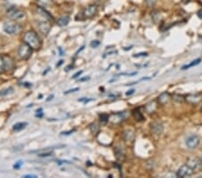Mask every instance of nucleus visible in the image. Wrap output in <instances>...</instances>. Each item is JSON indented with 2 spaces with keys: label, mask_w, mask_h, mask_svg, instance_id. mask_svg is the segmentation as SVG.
<instances>
[{
  "label": "nucleus",
  "mask_w": 202,
  "mask_h": 178,
  "mask_svg": "<svg viewBox=\"0 0 202 178\" xmlns=\"http://www.w3.org/2000/svg\"><path fill=\"white\" fill-rule=\"evenodd\" d=\"M134 92H135V90H134V89H131V90H129V92H127L126 94H127V95H129V94H132Z\"/></svg>",
  "instance_id": "obj_37"
},
{
  "label": "nucleus",
  "mask_w": 202,
  "mask_h": 178,
  "mask_svg": "<svg viewBox=\"0 0 202 178\" xmlns=\"http://www.w3.org/2000/svg\"><path fill=\"white\" fill-rule=\"evenodd\" d=\"M32 52H33V49L25 42H23L18 49V55L20 59H22L23 60H29L32 55Z\"/></svg>",
  "instance_id": "obj_4"
},
{
  "label": "nucleus",
  "mask_w": 202,
  "mask_h": 178,
  "mask_svg": "<svg viewBox=\"0 0 202 178\" xmlns=\"http://www.w3.org/2000/svg\"><path fill=\"white\" fill-rule=\"evenodd\" d=\"M70 21V17L68 16H62L61 17H59V19H58V25L59 26H60V27H65V26H67L68 23H69Z\"/></svg>",
  "instance_id": "obj_17"
},
{
  "label": "nucleus",
  "mask_w": 202,
  "mask_h": 178,
  "mask_svg": "<svg viewBox=\"0 0 202 178\" xmlns=\"http://www.w3.org/2000/svg\"><path fill=\"white\" fill-rule=\"evenodd\" d=\"M151 131L156 135H161L163 132V125L161 123H153L151 124Z\"/></svg>",
  "instance_id": "obj_11"
},
{
  "label": "nucleus",
  "mask_w": 202,
  "mask_h": 178,
  "mask_svg": "<svg viewBox=\"0 0 202 178\" xmlns=\"http://www.w3.org/2000/svg\"><path fill=\"white\" fill-rule=\"evenodd\" d=\"M53 96H54V95H51V96H49V99H48V101H49L50 99H52V98H53Z\"/></svg>",
  "instance_id": "obj_39"
},
{
  "label": "nucleus",
  "mask_w": 202,
  "mask_h": 178,
  "mask_svg": "<svg viewBox=\"0 0 202 178\" xmlns=\"http://www.w3.org/2000/svg\"><path fill=\"white\" fill-rule=\"evenodd\" d=\"M89 129H90V131L93 134H97L98 132H100V125L97 123H93L92 124H90Z\"/></svg>",
  "instance_id": "obj_20"
},
{
  "label": "nucleus",
  "mask_w": 202,
  "mask_h": 178,
  "mask_svg": "<svg viewBox=\"0 0 202 178\" xmlns=\"http://www.w3.org/2000/svg\"><path fill=\"white\" fill-rule=\"evenodd\" d=\"M89 79H90V78H89V77H86V78H80V79H79V81H80V82H83V81H86V80H89Z\"/></svg>",
  "instance_id": "obj_35"
},
{
  "label": "nucleus",
  "mask_w": 202,
  "mask_h": 178,
  "mask_svg": "<svg viewBox=\"0 0 202 178\" xmlns=\"http://www.w3.org/2000/svg\"><path fill=\"white\" fill-rule=\"evenodd\" d=\"M23 177L25 178H29V177H31V178H34V177H37V176H33V175H25Z\"/></svg>",
  "instance_id": "obj_34"
},
{
  "label": "nucleus",
  "mask_w": 202,
  "mask_h": 178,
  "mask_svg": "<svg viewBox=\"0 0 202 178\" xmlns=\"http://www.w3.org/2000/svg\"><path fill=\"white\" fill-rule=\"evenodd\" d=\"M7 15L9 18L17 21V20H21L25 17V13L19 10L18 8H16V7H11L7 9Z\"/></svg>",
  "instance_id": "obj_5"
},
{
  "label": "nucleus",
  "mask_w": 202,
  "mask_h": 178,
  "mask_svg": "<svg viewBox=\"0 0 202 178\" xmlns=\"http://www.w3.org/2000/svg\"><path fill=\"white\" fill-rule=\"evenodd\" d=\"M147 56H148V52H141V53L135 54L133 57H134V58H139V57H147Z\"/></svg>",
  "instance_id": "obj_29"
},
{
  "label": "nucleus",
  "mask_w": 202,
  "mask_h": 178,
  "mask_svg": "<svg viewBox=\"0 0 202 178\" xmlns=\"http://www.w3.org/2000/svg\"><path fill=\"white\" fill-rule=\"evenodd\" d=\"M79 90V87H77V88H74V89H70V90H68V91H67V92H65V94H68L70 93H74V92H77V91H78Z\"/></svg>",
  "instance_id": "obj_31"
},
{
  "label": "nucleus",
  "mask_w": 202,
  "mask_h": 178,
  "mask_svg": "<svg viewBox=\"0 0 202 178\" xmlns=\"http://www.w3.org/2000/svg\"><path fill=\"white\" fill-rule=\"evenodd\" d=\"M16 64L14 60L7 55H0V74L11 72L15 70Z\"/></svg>",
  "instance_id": "obj_2"
},
{
  "label": "nucleus",
  "mask_w": 202,
  "mask_h": 178,
  "mask_svg": "<svg viewBox=\"0 0 202 178\" xmlns=\"http://www.w3.org/2000/svg\"><path fill=\"white\" fill-rule=\"evenodd\" d=\"M157 105H158V103L156 101H151V102H149L148 103L146 104L145 110L147 111V113H153L156 112V110L157 109Z\"/></svg>",
  "instance_id": "obj_14"
},
{
  "label": "nucleus",
  "mask_w": 202,
  "mask_h": 178,
  "mask_svg": "<svg viewBox=\"0 0 202 178\" xmlns=\"http://www.w3.org/2000/svg\"><path fill=\"white\" fill-rule=\"evenodd\" d=\"M27 125H28L27 123H17L13 126V130L16 132H20V131L23 130Z\"/></svg>",
  "instance_id": "obj_19"
},
{
  "label": "nucleus",
  "mask_w": 202,
  "mask_h": 178,
  "mask_svg": "<svg viewBox=\"0 0 202 178\" xmlns=\"http://www.w3.org/2000/svg\"><path fill=\"white\" fill-rule=\"evenodd\" d=\"M13 93H14V88L13 87H8V88H6V89L0 91V95L5 96V95H8V94H11Z\"/></svg>",
  "instance_id": "obj_23"
},
{
  "label": "nucleus",
  "mask_w": 202,
  "mask_h": 178,
  "mask_svg": "<svg viewBox=\"0 0 202 178\" xmlns=\"http://www.w3.org/2000/svg\"><path fill=\"white\" fill-rule=\"evenodd\" d=\"M75 132V130H72V131H70V132H61V134L62 135H69L70 133H73V132Z\"/></svg>",
  "instance_id": "obj_33"
},
{
  "label": "nucleus",
  "mask_w": 202,
  "mask_h": 178,
  "mask_svg": "<svg viewBox=\"0 0 202 178\" xmlns=\"http://www.w3.org/2000/svg\"><path fill=\"white\" fill-rule=\"evenodd\" d=\"M53 155V152L52 151H45L43 153H40L38 154L39 157H48V156H51Z\"/></svg>",
  "instance_id": "obj_26"
},
{
  "label": "nucleus",
  "mask_w": 202,
  "mask_h": 178,
  "mask_svg": "<svg viewBox=\"0 0 202 178\" xmlns=\"http://www.w3.org/2000/svg\"><path fill=\"white\" fill-rule=\"evenodd\" d=\"M23 42L27 43L33 50H39L41 47V40L40 39L39 35L34 31H28L23 35Z\"/></svg>",
  "instance_id": "obj_1"
},
{
  "label": "nucleus",
  "mask_w": 202,
  "mask_h": 178,
  "mask_svg": "<svg viewBox=\"0 0 202 178\" xmlns=\"http://www.w3.org/2000/svg\"><path fill=\"white\" fill-rule=\"evenodd\" d=\"M100 44H101V42H100L99 41H93L90 43V46L92 47V48H97Z\"/></svg>",
  "instance_id": "obj_28"
},
{
  "label": "nucleus",
  "mask_w": 202,
  "mask_h": 178,
  "mask_svg": "<svg viewBox=\"0 0 202 178\" xmlns=\"http://www.w3.org/2000/svg\"><path fill=\"white\" fill-rule=\"evenodd\" d=\"M109 114L107 113H101L100 114V122L101 123V124H106L109 122Z\"/></svg>",
  "instance_id": "obj_24"
},
{
  "label": "nucleus",
  "mask_w": 202,
  "mask_h": 178,
  "mask_svg": "<svg viewBox=\"0 0 202 178\" xmlns=\"http://www.w3.org/2000/svg\"><path fill=\"white\" fill-rule=\"evenodd\" d=\"M197 15H198V17H199V18L202 19V9H200V10L198 12V14H197Z\"/></svg>",
  "instance_id": "obj_36"
},
{
  "label": "nucleus",
  "mask_w": 202,
  "mask_h": 178,
  "mask_svg": "<svg viewBox=\"0 0 202 178\" xmlns=\"http://www.w3.org/2000/svg\"><path fill=\"white\" fill-rule=\"evenodd\" d=\"M172 99L176 101L177 103H183L185 102V96L182 94H174L172 95Z\"/></svg>",
  "instance_id": "obj_21"
},
{
  "label": "nucleus",
  "mask_w": 202,
  "mask_h": 178,
  "mask_svg": "<svg viewBox=\"0 0 202 178\" xmlns=\"http://www.w3.org/2000/svg\"><path fill=\"white\" fill-rule=\"evenodd\" d=\"M132 115L134 117V119L137 121V122H141L145 119V117L143 115V113L140 112L139 109H135L132 111Z\"/></svg>",
  "instance_id": "obj_18"
},
{
  "label": "nucleus",
  "mask_w": 202,
  "mask_h": 178,
  "mask_svg": "<svg viewBox=\"0 0 202 178\" xmlns=\"http://www.w3.org/2000/svg\"><path fill=\"white\" fill-rule=\"evenodd\" d=\"M3 29L7 34L15 35V34H19L23 30V27L21 24L17 23L15 21H8L4 23Z\"/></svg>",
  "instance_id": "obj_3"
},
{
  "label": "nucleus",
  "mask_w": 202,
  "mask_h": 178,
  "mask_svg": "<svg viewBox=\"0 0 202 178\" xmlns=\"http://www.w3.org/2000/svg\"><path fill=\"white\" fill-rule=\"evenodd\" d=\"M201 61V60L200 59H198V60H193V61H191L189 65H185V66H183L182 68H181V70H185L187 69H190V68H192V67H194L196 65H198V64H200Z\"/></svg>",
  "instance_id": "obj_22"
},
{
  "label": "nucleus",
  "mask_w": 202,
  "mask_h": 178,
  "mask_svg": "<svg viewBox=\"0 0 202 178\" xmlns=\"http://www.w3.org/2000/svg\"><path fill=\"white\" fill-rule=\"evenodd\" d=\"M122 137H123V139H124L125 141L131 142V141H133L135 139V133L131 130H127V131H125L123 132Z\"/></svg>",
  "instance_id": "obj_16"
},
{
  "label": "nucleus",
  "mask_w": 202,
  "mask_h": 178,
  "mask_svg": "<svg viewBox=\"0 0 202 178\" xmlns=\"http://www.w3.org/2000/svg\"><path fill=\"white\" fill-rule=\"evenodd\" d=\"M187 165H189L193 170H196V169H198V168L200 167V166L202 165V164L201 162H200V160H199L197 157H192V158H190V159L188 160Z\"/></svg>",
  "instance_id": "obj_15"
},
{
  "label": "nucleus",
  "mask_w": 202,
  "mask_h": 178,
  "mask_svg": "<svg viewBox=\"0 0 202 178\" xmlns=\"http://www.w3.org/2000/svg\"><path fill=\"white\" fill-rule=\"evenodd\" d=\"M82 73H83V70H81V71H78V73H76V74H75V75L73 76V78H74V79L78 78V77H79V76H81V74H82Z\"/></svg>",
  "instance_id": "obj_32"
},
{
  "label": "nucleus",
  "mask_w": 202,
  "mask_h": 178,
  "mask_svg": "<svg viewBox=\"0 0 202 178\" xmlns=\"http://www.w3.org/2000/svg\"><path fill=\"white\" fill-rule=\"evenodd\" d=\"M193 173H194V170L189 165H183L178 169L176 176L178 177H189L192 176Z\"/></svg>",
  "instance_id": "obj_6"
},
{
  "label": "nucleus",
  "mask_w": 202,
  "mask_h": 178,
  "mask_svg": "<svg viewBox=\"0 0 202 178\" xmlns=\"http://www.w3.org/2000/svg\"><path fill=\"white\" fill-rule=\"evenodd\" d=\"M22 166H23V162L22 161H18L17 163H16V165H14V168L15 169H19Z\"/></svg>",
  "instance_id": "obj_30"
},
{
  "label": "nucleus",
  "mask_w": 202,
  "mask_h": 178,
  "mask_svg": "<svg viewBox=\"0 0 202 178\" xmlns=\"http://www.w3.org/2000/svg\"><path fill=\"white\" fill-rule=\"evenodd\" d=\"M146 3L149 7H153L156 6V0H146Z\"/></svg>",
  "instance_id": "obj_27"
},
{
  "label": "nucleus",
  "mask_w": 202,
  "mask_h": 178,
  "mask_svg": "<svg viewBox=\"0 0 202 178\" xmlns=\"http://www.w3.org/2000/svg\"><path fill=\"white\" fill-rule=\"evenodd\" d=\"M200 144V138L198 135H191L186 140V146L190 149H195Z\"/></svg>",
  "instance_id": "obj_8"
},
{
  "label": "nucleus",
  "mask_w": 202,
  "mask_h": 178,
  "mask_svg": "<svg viewBox=\"0 0 202 178\" xmlns=\"http://www.w3.org/2000/svg\"><path fill=\"white\" fill-rule=\"evenodd\" d=\"M171 99V94L168 93V92H163L157 98V102L160 103V104H165L167 103Z\"/></svg>",
  "instance_id": "obj_13"
},
{
  "label": "nucleus",
  "mask_w": 202,
  "mask_h": 178,
  "mask_svg": "<svg viewBox=\"0 0 202 178\" xmlns=\"http://www.w3.org/2000/svg\"><path fill=\"white\" fill-rule=\"evenodd\" d=\"M200 162H201V164H202V156H201V158H200Z\"/></svg>",
  "instance_id": "obj_40"
},
{
  "label": "nucleus",
  "mask_w": 202,
  "mask_h": 178,
  "mask_svg": "<svg viewBox=\"0 0 202 178\" xmlns=\"http://www.w3.org/2000/svg\"><path fill=\"white\" fill-rule=\"evenodd\" d=\"M115 157L119 163H122L125 160V152L123 147H118L115 149Z\"/></svg>",
  "instance_id": "obj_12"
},
{
  "label": "nucleus",
  "mask_w": 202,
  "mask_h": 178,
  "mask_svg": "<svg viewBox=\"0 0 202 178\" xmlns=\"http://www.w3.org/2000/svg\"><path fill=\"white\" fill-rule=\"evenodd\" d=\"M202 99V95L200 94H188L185 96V101L191 104H198Z\"/></svg>",
  "instance_id": "obj_10"
},
{
  "label": "nucleus",
  "mask_w": 202,
  "mask_h": 178,
  "mask_svg": "<svg viewBox=\"0 0 202 178\" xmlns=\"http://www.w3.org/2000/svg\"><path fill=\"white\" fill-rule=\"evenodd\" d=\"M152 18H153V21H154V22H155L156 23H159V22H160V20H161V16H160L159 12L155 11V12L152 14Z\"/></svg>",
  "instance_id": "obj_25"
},
{
  "label": "nucleus",
  "mask_w": 202,
  "mask_h": 178,
  "mask_svg": "<svg viewBox=\"0 0 202 178\" xmlns=\"http://www.w3.org/2000/svg\"><path fill=\"white\" fill-rule=\"evenodd\" d=\"M38 27H39L40 31L44 36H47L48 33L50 31V29H51V24H50L49 20H44V21H40V22L38 23Z\"/></svg>",
  "instance_id": "obj_9"
},
{
  "label": "nucleus",
  "mask_w": 202,
  "mask_h": 178,
  "mask_svg": "<svg viewBox=\"0 0 202 178\" xmlns=\"http://www.w3.org/2000/svg\"><path fill=\"white\" fill-rule=\"evenodd\" d=\"M98 11V7L96 5H90L88 7H86L84 11H83V16L85 19H90L93 18V16L97 14Z\"/></svg>",
  "instance_id": "obj_7"
},
{
  "label": "nucleus",
  "mask_w": 202,
  "mask_h": 178,
  "mask_svg": "<svg viewBox=\"0 0 202 178\" xmlns=\"http://www.w3.org/2000/svg\"><path fill=\"white\" fill-rule=\"evenodd\" d=\"M63 60H60V61H59V63H58V64H57V68H58V67H60V66H61V65H62L63 64Z\"/></svg>",
  "instance_id": "obj_38"
}]
</instances>
